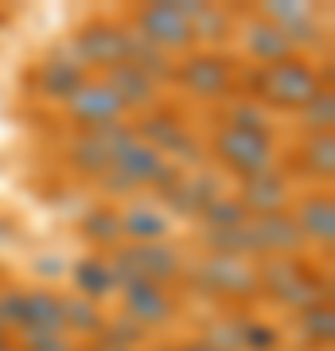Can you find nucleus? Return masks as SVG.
Segmentation results:
<instances>
[{"mask_svg": "<svg viewBox=\"0 0 335 351\" xmlns=\"http://www.w3.org/2000/svg\"><path fill=\"white\" fill-rule=\"evenodd\" d=\"M223 195V188H219V180H214L211 172H199V176H187V180H175L172 188L164 191V199H168V207H172L175 215H203L207 211V203L219 199Z\"/></svg>", "mask_w": 335, "mask_h": 351, "instance_id": "nucleus-19", "label": "nucleus"}, {"mask_svg": "<svg viewBox=\"0 0 335 351\" xmlns=\"http://www.w3.org/2000/svg\"><path fill=\"white\" fill-rule=\"evenodd\" d=\"M121 219V239H129L133 246H145V242H164L172 234V219L168 211L152 207V203H129L125 211H117Z\"/></svg>", "mask_w": 335, "mask_h": 351, "instance_id": "nucleus-18", "label": "nucleus"}, {"mask_svg": "<svg viewBox=\"0 0 335 351\" xmlns=\"http://www.w3.org/2000/svg\"><path fill=\"white\" fill-rule=\"evenodd\" d=\"M242 47H246L249 59H258L261 66H273L281 59H293L297 51L293 43L285 39V32L269 20H261V16H249L246 24H242Z\"/></svg>", "mask_w": 335, "mask_h": 351, "instance_id": "nucleus-17", "label": "nucleus"}, {"mask_svg": "<svg viewBox=\"0 0 335 351\" xmlns=\"http://www.w3.org/2000/svg\"><path fill=\"white\" fill-rule=\"evenodd\" d=\"M297 113H300V125L308 129V133H332V125H335V94L323 86L320 94Z\"/></svg>", "mask_w": 335, "mask_h": 351, "instance_id": "nucleus-30", "label": "nucleus"}, {"mask_svg": "<svg viewBox=\"0 0 335 351\" xmlns=\"http://www.w3.org/2000/svg\"><path fill=\"white\" fill-rule=\"evenodd\" d=\"M300 172L312 180H332L335 172V137L332 133H308L300 149Z\"/></svg>", "mask_w": 335, "mask_h": 351, "instance_id": "nucleus-24", "label": "nucleus"}, {"mask_svg": "<svg viewBox=\"0 0 335 351\" xmlns=\"http://www.w3.org/2000/svg\"><path fill=\"white\" fill-rule=\"evenodd\" d=\"M129 27L137 32L145 43H152L164 55H187L195 47V32H191V20L175 12L172 4H145L133 12Z\"/></svg>", "mask_w": 335, "mask_h": 351, "instance_id": "nucleus-6", "label": "nucleus"}, {"mask_svg": "<svg viewBox=\"0 0 335 351\" xmlns=\"http://www.w3.org/2000/svg\"><path fill=\"white\" fill-rule=\"evenodd\" d=\"M71 47H75V63H82L86 71L98 66L106 75L110 66H117L125 59V24H117V20H90V24L78 27Z\"/></svg>", "mask_w": 335, "mask_h": 351, "instance_id": "nucleus-8", "label": "nucleus"}, {"mask_svg": "<svg viewBox=\"0 0 335 351\" xmlns=\"http://www.w3.org/2000/svg\"><path fill=\"white\" fill-rule=\"evenodd\" d=\"M191 32H195V43L199 39L203 43H223L234 32V16L226 12V8H219V4H203V12L191 20Z\"/></svg>", "mask_w": 335, "mask_h": 351, "instance_id": "nucleus-29", "label": "nucleus"}, {"mask_svg": "<svg viewBox=\"0 0 335 351\" xmlns=\"http://www.w3.org/2000/svg\"><path fill=\"white\" fill-rule=\"evenodd\" d=\"M238 78V63L223 51H187V59L175 66L172 82H179L184 94L195 101H230Z\"/></svg>", "mask_w": 335, "mask_h": 351, "instance_id": "nucleus-4", "label": "nucleus"}, {"mask_svg": "<svg viewBox=\"0 0 335 351\" xmlns=\"http://www.w3.org/2000/svg\"><path fill=\"white\" fill-rule=\"evenodd\" d=\"M121 297H125V316L137 328H164L175 320V301L164 285L133 281V285L121 289Z\"/></svg>", "mask_w": 335, "mask_h": 351, "instance_id": "nucleus-12", "label": "nucleus"}, {"mask_svg": "<svg viewBox=\"0 0 335 351\" xmlns=\"http://www.w3.org/2000/svg\"><path fill=\"white\" fill-rule=\"evenodd\" d=\"M106 320H110V316L101 313L98 301H86V297H78V293H66V297H62V328H71V336L98 339Z\"/></svg>", "mask_w": 335, "mask_h": 351, "instance_id": "nucleus-22", "label": "nucleus"}, {"mask_svg": "<svg viewBox=\"0 0 335 351\" xmlns=\"http://www.w3.org/2000/svg\"><path fill=\"white\" fill-rule=\"evenodd\" d=\"M101 82L121 98L125 110H156L160 106V82L156 78H149L145 71H137V66H129V63H117L110 66L106 75H101Z\"/></svg>", "mask_w": 335, "mask_h": 351, "instance_id": "nucleus-14", "label": "nucleus"}, {"mask_svg": "<svg viewBox=\"0 0 335 351\" xmlns=\"http://www.w3.org/2000/svg\"><path fill=\"white\" fill-rule=\"evenodd\" d=\"M203 219V230H234V226H242V223H249V215H246V207L238 203V195H219V199H211L207 203V211L199 215Z\"/></svg>", "mask_w": 335, "mask_h": 351, "instance_id": "nucleus-28", "label": "nucleus"}, {"mask_svg": "<svg viewBox=\"0 0 335 351\" xmlns=\"http://www.w3.org/2000/svg\"><path fill=\"white\" fill-rule=\"evenodd\" d=\"M211 152H214V160L223 164L226 172H234L238 180L277 172V145H273V137H261V133L219 125L211 137Z\"/></svg>", "mask_w": 335, "mask_h": 351, "instance_id": "nucleus-3", "label": "nucleus"}, {"mask_svg": "<svg viewBox=\"0 0 335 351\" xmlns=\"http://www.w3.org/2000/svg\"><path fill=\"white\" fill-rule=\"evenodd\" d=\"M258 285L277 304L293 313H308L316 304H327V277L312 274L304 258H261Z\"/></svg>", "mask_w": 335, "mask_h": 351, "instance_id": "nucleus-2", "label": "nucleus"}, {"mask_svg": "<svg viewBox=\"0 0 335 351\" xmlns=\"http://www.w3.org/2000/svg\"><path fill=\"white\" fill-rule=\"evenodd\" d=\"M0 332H8V324H4V301H0Z\"/></svg>", "mask_w": 335, "mask_h": 351, "instance_id": "nucleus-35", "label": "nucleus"}, {"mask_svg": "<svg viewBox=\"0 0 335 351\" xmlns=\"http://www.w3.org/2000/svg\"><path fill=\"white\" fill-rule=\"evenodd\" d=\"M242 98L261 101L265 110H304L316 94L323 90V75L312 59H281L273 66H249L242 71Z\"/></svg>", "mask_w": 335, "mask_h": 351, "instance_id": "nucleus-1", "label": "nucleus"}, {"mask_svg": "<svg viewBox=\"0 0 335 351\" xmlns=\"http://www.w3.org/2000/svg\"><path fill=\"white\" fill-rule=\"evenodd\" d=\"M281 348V332L265 324L258 316H242V351H277Z\"/></svg>", "mask_w": 335, "mask_h": 351, "instance_id": "nucleus-31", "label": "nucleus"}, {"mask_svg": "<svg viewBox=\"0 0 335 351\" xmlns=\"http://www.w3.org/2000/svg\"><path fill=\"white\" fill-rule=\"evenodd\" d=\"M300 339H304L308 348H332V339H335L332 304H316L308 313H300Z\"/></svg>", "mask_w": 335, "mask_h": 351, "instance_id": "nucleus-27", "label": "nucleus"}, {"mask_svg": "<svg viewBox=\"0 0 335 351\" xmlns=\"http://www.w3.org/2000/svg\"><path fill=\"white\" fill-rule=\"evenodd\" d=\"M293 223L300 226V234H304L308 246L332 250V242H335V203H332L327 191H308V195L297 203Z\"/></svg>", "mask_w": 335, "mask_h": 351, "instance_id": "nucleus-16", "label": "nucleus"}, {"mask_svg": "<svg viewBox=\"0 0 335 351\" xmlns=\"http://www.w3.org/2000/svg\"><path fill=\"white\" fill-rule=\"evenodd\" d=\"M172 351H214L207 339H184V343H175Z\"/></svg>", "mask_w": 335, "mask_h": 351, "instance_id": "nucleus-33", "label": "nucleus"}, {"mask_svg": "<svg viewBox=\"0 0 335 351\" xmlns=\"http://www.w3.org/2000/svg\"><path fill=\"white\" fill-rule=\"evenodd\" d=\"M71 293L86 297V301H98V304L106 301L110 293H117L110 258H101V254H86V258H78V262L71 265Z\"/></svg>", "mask_w": 335, "mask_h": 351, "instance_id": "nucleus-20", "label": "nucleus"}, {"mask_svg": "<svg viewBox=\"0 0 335 351\" xmlns=\"http://www.w3.org/2000/svg\"><path fill=\"white\" fill-rule=\"evenodd\" d=\"M0 351H16V343H12V336H8V332H0Z\"/></svg>", "mask_w": 335, "mask_h": 351, "instance_id": "nucleus-34", "label": "nucleus"}, {"mask_svg": "<svg viewBox=\"0 0 335 351\" xmlns=\"http://www.w3.org/2000/svg\"><path fill=\"white\" fill-rule=\"evenodd\" d=\"M223 125L230 129H246V133H261V137H273V113L265 110L253 98H230L223 101Z\"/></svg>", "mask_w": 335, "mask_h": 351, "instance_id": "nucleus-23", "label": "nucleus"}, {"mask_svg": "<svg viewBox=\"0 0 335 351\" xmlns=\"http://www.w3.org/2000/svg\"><path fill=\"white\" fill-rule=\"evenodd\" d=\"M145 328H137L129 316H110L98 332V351H140Z\"/></svg>", "mask_w": 335, "mask_h": 351, "instance_id": "nucleus-26", "label": "nucleus"}, {"mask_svg": "<svg viewBox=\"0 0 335 351\" xmlns=\"http://www.w3.org/2000/svg\"><path fill=\"white\" fill-rule=\"evenodd\" d=\"M86 78H90L86 66L75 63V59H47L36 71V90L39 98L51 101V106H66L78 90L86 86Z\"/></svg>", "mask_w": 335, "mask_h": 351, "instance_id": "nucleus-15", "label": "nucleus"}, {"mask_svg": "<svg viewBox=\"0 0 335 351\" xmlns=\"http://www.w3.org/2000/svg\"><path fill=\"white\" fill-rule=\"evenodd\" d=\"M249 234H253L258 258H300V250H308V242H304L300 226L293 223L288 211L249 219Z\"/></svg>", "mask_w": 335, "mask_h": 351, "instance_id": "nucleus-11", "label": "nucleus"}, {"mask_svg": "<svg viewBox=\"0 0 335 351\" xmlns=\"http://www.w3.org/2000/svg\"><path fill=\"white\" fill-rule=\"evenodd\" d=\"M82 230V239L90 246H98V250H117V242H121V219L113 207H94V211L78 223Z\"/></svg>", "mask_w": 335, "mask_h": 351, "instance_id": "nucleus-25", "label": "nucleus"}, {"mask_svg": "<svg viewBox=\"0 0 335 351\" xmlns=\"http://www.w3.org/2000/svg\"><path fill=\"white\" fill-rule=\"evenodd\" d=\"M238 203L246 207L249 219H261V215H285L288 203H293V184L288 176L277 168V172L253 176V180H242V191H238Z\"/></svg>", "mask_w": 335, "mask_h": 351, "instance_id": "nucleus-13", "label": "nucleus"}, {"mask_svg": "<svg viewBox=\"0 0 335 351\" xmlns=\"http://www.w3.org/2000/svg\"><path fill=\"white\" fill-rule=\"evenodd\" d=\"M113 168H117V172H121L125 180L133 184V188H149V184H152V188H164V191H168L175 180H179L175 164H168L160 152L149 149L145 141H133V145H129V149L117 156V160H113Z\"/></svg>", "mask_w": 335, "mask_h": 351, "instance_id": "nucleus-10", "label": "nucleus"}, {"mask_svg": "<svg viewBox=\"0 0 335 351\" xmlns=\"http://www.w3.org/2000/svg\"><path fill=\"white\" fill-rule=\"evenodd\" d=\"M20 351H75V339L66 336V332H55V336H43V332H32L24 336Z\"/></svg>", "mask_w": 335, "mask_h": 351, "instance_id": "nucleus-32", "label": "nucleus"}, {"mask_svg": "<svg viewBox=\"0 0 335 351\" xmlns=\"http://www.w3.org/2000/svg\"><path fill=\"white\" fill-rule=\"evenodd\" d=\"M125 113H129V110L121 106V98H117V94L101 82V78H86V86H82L75 98L66 101V117H71V121H78L82 129L121 125Z\"/></svg>", "mask_w": 335, "mask_h": 351, "instance_id": "nucleus-9", "label": "nucleus"}, {"mask_svg": "<svg viewBox=\"0 0 335 351\" xmlns=\"http://www.w3.org/2000/svg\"><path fill=\"white\" fill-rule=\"evenodd\" d=\"M113 258L137 277V281H152V285H172L187 274L184 265V254L168 246V242H145V246H117Z\"/></svg>", "mask_w": 335, "mask_h": 351, "instance_id": "nucleus-7", "label": "nucleus"}, {"mask_svg": "<svg viewBox=\"0 0 335 351\" xmlns=\"http://www.w3.org/2000/svg\"><path fill=\"white\" fill-rule=\"evenodd\" d=\"M66 164L75 168V172L82 176H106L113 168V152L106 149V141H101L98 129H82L78 137H71V145H66Z\"/></svg>", "mask_w": 335, "mask_h": 351, "instance_id": "nucleus-21", "label": "nucleus"}, {"mask_svg": "<svg viewBox=\"0 0 335 351\" xmlns=\"http://www.w3.org/2000/svg\"><path fill=\"white\" fill-rule=\"evenodd\" d=\"M187 274H191V281H199L203 293L223 297V301H253L261 293L258 265L246 262V258H219V254H207V258H199Z\"/></svg>", "mask_w": 335, "mask_h": 351, "instance_id": "nucleus-5", "label": "nucleus"}]
</instances>
